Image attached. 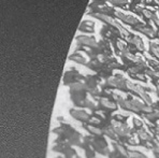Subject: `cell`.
<instances>
[{"mask_svg":"<svg viewBox=\"0 0 159 158\" xmlns=\"http://www.w3.org/2000/svg\"><path fill=\"white\" fill-rule=\"evenodd\" d=\"M116 16L119 18V20H124L125 23H128L130 25H137L139 24V20L134 16L130 15V14H126V13H123V12H119V11H116L115 12Z\"/></svg>","mask_w":159,"mask_h":158,"instance_id":"1","label":"cell"},{"mask_svg":"<svg viewBox=\"0 0 159 158\" xmlns=\"http://www.w3.org/2000/svg\"><path fill=\"white\" fill-rule=\"evenodd\" d=\"M78 42H80L81 44H85V45L88 46H93V47H97L98 44L96 42V40L92 37H87V36H80L76 38Z\"/></svg>","mask_w":159,"mask_h":158,"instance_id":"2","label":"cell"},{"mask_svg":"<svg viewBox=\"0 0 159 158\" xmlns=\"http://www.w3.org/2000/svg\"><path fill=\"white\" fill-rule=\"evenodd\" d=\"M128 41H129L130 43H133L135 46H137V48L138 50H140V51H144L145 50V46H144V43H143V41L140 39V37H137V36H134V37H132V38H130V39H128Z\"/></svg>","mask_w":159,"mask_h":158,"instance_id":"3","label":"cell"},{"mask_svg":"<svg viewBox=\"0 0 159 158\" xmlns=\"http://www.w3.org/2000/svg\"><path fill=\"white\" fill-rule=\"evenodd\" d=\"M80 29L83 30V31H85V32H93V24L92 22H89V20H85V22H83L81 24Z\"/></svg>","mask_w":159,"mask_h":158,"instance_id":"4","label":"cell"},{"mask_svg":"<svg viewBox=\"0 0 159 158\" xmlns=\"http://www.w3.org/2000/svg\"><path fill=\"white\" fill-rule=\"evenodd\" d=\"M138 29H139L141 32H143V34H145L146 36H148V37H154V34H155V30L149 28V27L143 26V25L138 26Z\"/></svg>","mask_w":159,"mask_h":158,"instance_id":"5","label":"cell"},{"mask_svg":"<svg viewBox=\"0 0 159 158\" xmlns=\"http://www.w3.org/2000/svg\"><path fill=\"white\" fill-rule=\"evenodd\" d=\"M70 58H71L72 60H74V61L80 62V64H85V62H86V59H85V58L82 56L81 54H79V53H78V54H73Z\"/></svg>","mask_w":159,"mask_h":158,"instance_id":"6","label":"cell"},{"mask_svg":"<svg viewBox=\"0 0 159 158\" xmlns=\"http://www.w3.org/2000/svg\"><path fill=\"white\" fill-rule=\"evenodd\" d=\"M151 52L153 53L156 57L159 58V44L158 43H155V42L151 43Z\"/></svg>","mask_w":159,"mask_h":158,"instance_id":"7","label":"cell"},{"mask_svg":"<svg viewBox=\"0 0 159 158\" xmlns=\"http://www.w3.org/2000/svg\"><path fill=\"white\" fill-rule=\"evenodd\" d=\"M128 0H111V3L115 4V6H121V4H126Z\"/></svg>","mask_w":159,"mask_h":158,"instance_id":"8","label":"cell"},{"mask_svg":"<svg viewBox=\"0 0 159 158\" xmlns=\"http://www.w3.org/2000/svg\"><path fill=\"white\" fill-rule=\"evenodd\" d=\"M142 12H143V14L146 16V17H148V18H152L153 17V13L151 12V11H148V10H143L142 11Z\"/></svg>","mask_w":159,"mask_h":158,"instance_id":"9","label":"cell"},{"mask_svg":"<svg viewBox=\"0 0 159 158\" xmlns=\"http://www.w3.org/2000/svg\"><path fill=\"white\" fill-rule=\"evenodd\" d=\"M152 20H154V23H155L157 26H159V16L157 14H154L153 17H152Z\"/></svg>","mask_w":159,"mask_h":158,"instance_id":"10","label":"cell"},{"mask_svg":"<svg viewBox=\"0 0 159 158\" xmlns=\"http://www.w3.org/2000/svg\"><path fill=\"white\" fill-rule=\"evenodd\" d=\"M155 1L157 2V3H159V0H155Z\"/></svg>","mask_w":159,"mask_h":158,"instance_id":"11","label":"cell"}]
</instances>
